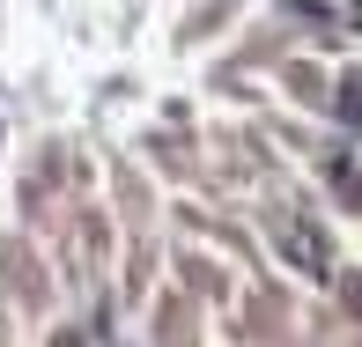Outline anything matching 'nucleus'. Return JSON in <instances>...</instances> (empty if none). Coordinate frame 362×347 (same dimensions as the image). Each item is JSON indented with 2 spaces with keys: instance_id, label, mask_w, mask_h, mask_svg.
Here are the masks:
<instances>
[{
  "instance_id": "f03ea898",
  "label": "nucleus",
  "mask_w": 362,
  "mask_h": 347,
  "mask_svg": "<svg viewBox=\"0 0 362 347\" xmlns=\"http://www.w3.org/2000/svg\"><path fill=\"white\" fill-rule=\"evenodd\" d=\"M348 310H362V274H348Z\"/></svg>"
},
{
  "instance_id": "f257e3e1",
  "label": "nucleus",
  "mask_w": 362,
  "mask_h": 347,
  "mask_svg": "<svg viewBox=\"0 0 362 347\" xmlns=\"http://www.w3.org/2000/svg\"><path fill=\"white\" fill-rule=\"evenodd\" d=\"M340 200H348V207H362V177H340Z\"/></svg>"
}]
</instances>
